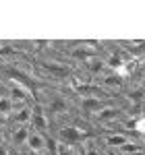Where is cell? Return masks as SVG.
Masks as SVG:
<instances>
[{
	"mask_svg": "<svg viewBox=\"0 0 145 155\" xmlns=\"http://www.w3.org/2000/svg\"><path fill=\"white\" fill-rule=\"evenodd\" d=\"M6 143V130H0V145Z\"/></svg>",
	"mask_w": 145,
	"mask_h": 155,
	"instance_id": "obj_15",
	"label": "cell"
},
{
	"mask_svg": "<svg viewBox=\"0 0 145 155\" xmlns=\"http://www.w3.org/2000/svg\"><path fill=\"white\" fill-rule=\"evenodd\" d=\"M129 139H131V137H129L126 132H122V130H112V132L99 134V143H104V147H106L108 151H116V153H118V149H120Z\"/></svg>",
	"mask_w": 145,
	"mask_h": 155,
	"instance_id": "obj_7",
	"label": "cell"
},
{
	"mask_svg": "<svg viewBox=\"0 0 145 155\" xmlns=\"http://www.w3.org/2000/svg\"><path fill=\"white\" fill-rule=\"evenodd\" d=\"M0 155H15V151H12L6 143H2V145H0Z\"/></svg>",
	"mask_w": 145,
	"mask_h": 155,
	"instance_id": "obj_14",
	"label": "cell"
},
{
	"mask_svg": "<svg viewBox=\"0 0 145 155\" xmlns=\"http://www.w3.org/2000/svg\"><path fill=\"white\" fill-rule=\"evenodd\" d=\"M29 128L35 132H42V134H50V116L48 112L44 110L42 104H33V116H31V122H29Z\"/></svg>",
	"mask_w": 145,
	"mask_h": 155,
	"instance_id": "obj_5",
	"label": "cell"
},
{
	"mask_svg": "<svg viewBox=\"0 0 145 155\" xmlns=\"http://www.w3.org/2000/svg\"><path fill=\"white\" fill-rule=\"evenodd\" d=\"M77 153V149L75 147H71V145H64L58 141V155H75Z\"/></svg>",
	"mask_w": 145,
	"mask_h": 155,
	"instance_id": "obj_12",
	"label": "cell"
},
{
	"mask_svg": "<svg viewBox=\"0 0 145 155\" xmlns=\"http://www.w3.org/2000/svg\"><path fill=\"white\" fill-rule=\"evenodd\" d=\"M143 149H145V145H143L141 139H137V141H135V139H129V141L118 149V155H137V153H141Z\"/></svg>",
	"mask_w": 145,
	"mask_h": 155,
	"instance_id": "obj_11",
	"label": "cell"
},
{
	"mask_svg": "<svg viewBox=\"0 0 145 155\" xmlns=\"http://www.w3.org/2000/svg\"><path fill=\"white\" fill-rule=\"evenodd\" d=\"M29 134H31L29 126H11V128H6V145L12 151H23Z\"/></svg>",
	"mask_w": 145,
	"mask_h": 155,
	"instance_id": "obj_3",
	"label": "cell"
},
{
	"mask_svg": "<svg viewBox=\"0 0 145 155\" xmlns=\"http://www.w3.org/2000/svg\"><path fill=\"white\" fill-rule=\"evenodd\" d=\"M46 137L48 134L31 130L29 139H27V145H25V151H31V153H37V155H46Z\"/></svg>",
	"mask_w": 145,
	"mask_h": 155,
	"instance_id": "obj_9",
	"label": "cell"
},
{
	"mask_svg": "<svg viewBox=\"0 0 145 155\" xmlns=\"http://www.w3.org/2000/svg\"><path fill=\"white\" fill-rule=\"evenodd\" d=\"M69 89H48V93L46 97H39L37 99V104H42L44 110L48 112V116L52 118L60 120V118H66L69 116V112L75 110V104H72L71 99H69ZM72 95V93H71Z\"/></svg>",
	"mask_w": 145,
	"mask_h": 155,
	"instance_id": "obj_1",
	"label": "cell"
},
{
	"mask_svg": "<svg viewBox=\"0 0 145 155\" xmlns=\"http://www.w3.org/2000/svg\"><path fill=\"white\" fill-rule=\"evenodd\" d=\"M124 118V110L120 106H106L102 112H97L96 116H91V122H96V124H102V126H110V124H114V122H120Z\"/></svg>",
	"mask_w": 145,
	"mask_h": 155,
	"instance_id": "obj_4",
	"label": "cell"
},
{
	"mask_svg": "<svg viewBox=\"0 0 145 155\" xmlns=\"http://www.w3.org/2000/svg\"><path fill=\"white\" fill-rule=\"evenodd\" d=\"M135 134H139V139L145 134V116H139V118H137V128H135Z\"/></svg>",
	"mask_w": 145,
	"mask_h": 155,
	"instance_id": "obj_13",
	"label": "cell"
},
{
	"mask_svg": "<svg viewBox=\"0 0 145 155\" xmlns=\"http://www.w3.org/2000/svg\"><path fill=\"white\" fill-rule=\"evenodd\" d=\"M141 141H143V145H145V134H143V137H141Z\"/></svg>",
	"mask_w": 145,
	"mask_h": 155,
	"instance_id": "obj_16",
	"label": "cell"
},
{
	"mask_svg": "<svg viewBox=\"0 0 145 155\" xmlns=\"http://www.w3.org/2000/svg\"><path fill=\"white\" fill-rule=\"evenodd\" d=\"M31 116H33V104L17 106L15 112L8 116V128H11V126H29Z\"/></svg>",
	"mask_w": 145,
	"mask_h": 155,
	"instance_id": "obj_6",
	"label": "cell"
},
{
	"mask_svg": "<svg viewBox=\"0 0 145 155\" xmlns=\"http://www.w3.org/2000/svg\"><path fill=\"white\" fill-rule=\"evenodd\" d=\"M96 83L102 89H106L108 93H112V91H118V89L124 87V79H122L118 72H106V74L99 77V81H96Z\"/></svg>",
	"mask_w": 145,
	"mask_h": 155,
	"instance_id": "obj_8",
	"label": "cell"
},
{
	"mask_svg": "<svg viewBox=\"0 0 145 155\" xmlns=\"http://www.w3.org/2000/svg\"><path fill=\"white\" fill-rule=\"evenodd\" d=\"M81 66H83V71L87 72V77H89L91 81H96V77H102L104 71H108V68H106V62H104L102 56L89 60V62H85V64H81Z\"/></svg>",
	"mask_w": 145,
	"mask_h": 155,
	"instance_id": "obj_10",
	"label": "cell"
},
{
	"mask_svg": "<svg viewBox=\"0 0 145 155\" xmlns=\"http://www.w3.org/2000/svg\"><path fill=\"white\" fill-rule=\"evenodd\" d=\"M110 99H102V97H75V107L77 112H81L83 116L91 118L97 112H102L106 106H110Z\"/></svg>",
	"mask_w": 145,
	"mask_h": 155,
	"instance_id": "obj_2",
	"label": "cell"
}]
</instances>
